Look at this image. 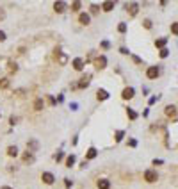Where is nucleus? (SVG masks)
I'll return each instance as SVG.
<instances>
[{"label":"nucleus","instance_id":"nucleus-1","mask_svg":"<svg viewBox=\"0 0 178 189\" xmlns=\"http://www.w3.org/2000/svg\"><path fill=\"white\" fill-rule=\"evenodd\" d=\"M157 179H159V175H157V171H153V170H146L144 171V180L146 182H157Z\"/></svg>","mask_w":178,"mask_h":189},{"label":"nucleus","instance_id":"nucleus-2","mask_svg":"<svg viewBox=\"0 0 178 189\" xmlns=\"http://www.w3.org/2000/svg\"><path fill=\"white\" fill-rule=\"evenodd\" d=\"M94 66H96L98 70H103V68L107 66V57H105V55L96 57V59H94Z\"/></svg>","mask_w":178,"mask_h":189},{"label":"nucleus","instance_id":"nucleus-3","mask_svg":"<svg viewBox=\"0 0 178 189\" xmlns=\"http://www.w3.org/2000/svg\"><path fill=\"white\" fill-rule=\"evenodd\" d=\"M41 180H43L45 184H48V186H50V184H53V182H55V177H53L50 171H45V173L41 175Z\"/></svg>","mask_w":178,"mask_h":189},{"label":"nucleus","instance_id":"nucleus-4","mask_svg":"<svg viewBox=\"0 0 178 189\" xmlns=\"http://www.w3.org/2000/svg\"><path fill=\"white\" fill-rule=\"evenodd\" d=\"M146 77H148V79H157V77H159V68H157V66H150V68L146 70Z\"/></svg>","mask_w":178,"mask_h":189},{"label":"nucleus","instance_id":"nucleus-5","mask_svg":"<svg viewBox=\"0 0 178 189\" xmlns=\"http://www.w3.org/2000/svg\"><path fill=\"white\" fill-rule=\"evenodd\" d=\"M127 11H128V14H130V16H136V14H137V11H139V5H137L136 2L127 4Z\"/></svg>","mask_w":178,"mask_h":189},{"label":"nucleus","instance_id":"nucleus-6","mask_svg":"<svg viewBox=\"0 0 178 189\" xmlns=\"http://www.w3.org/2000/svg\"><path fill=\"white\" fill-rule=\"evenodd\" d=\"M134 88H125L123 89V93H121V96L125 98V100H130V98H134Z\"/></svg>","mask_w":178,"mask_h":189},{"label":"nucleus","instance_id":"nucleus-7","mask_svg":"<svg viewBox=\"0 0 178 189\" xmlns=\"http://www.w3.org/2000/svg\"><path fill=\"white\" fill-rule=\"evenodd\" d=\"M96 186H98V189H109L111 188V180H107V179H100V180L96 182Z\"/></svg>","mask_w":178,"mask_h":189},{"label":"nucleus","instance_id":"nucleus-8","mask_svg":"<svg viewBox=\"0 0 178 189\" xmlns=\"http://www.w3.org/2000/svg\"><path fill=\"white\" fill-rule=\"evenodd\" d=\"M73 68H75L77 71H80V70L84 68V59H80V57H77V59H73Z\"/></svg>","mask_w":178,"mask_h":189},{"label":"nucleus","instance_id":"nucleus-9","mask_svg":"<svg viewBox=\"0 0 178 189\" xmlns=\"http://www.w3.org/2000/svg\"><path fill=\"white\" fill-rule=\"evenodd\" d=\"M89 79H91L89 75H86V77H82V79H80V82L77 84V88H80V89H84V88H87V86H89Z\"/></svg>","mask_w":178,"mask_h":189},{"label":"nucleus","instance_id":"nucleus-10","mask_svg":"<svg viewBox=\"0 0 178 189\" xmlns=\"http://www.w3.org/2000/svg\"><path fill=\"white\" fill-rule=\"evenodd\" d=\"M96 98H98L100 102H103V100L109 98V93H107L105 89H98V91H96Z\"/></svg>","mask_w":178,"mask_h":189},{"label":"nucleus","instance_id":"nucleus-11","mask_svg":"<svg viewBox=\"0 0 178 189\" xmlns=\"http://www.w3.org/2000/svg\"><path fill=\"white\" fill-rule=\"evenodd\" d=\"M53 9H55V13H64L66 11V4L64 2H55L53 4Z\"/></svg>","mask_w":178,"mask_h":189},{"label":"nucleus","instance_id":"nucleus-12","mask_svg":"<svg viewBox=\"0 0 178 189\" xmlns=\"http://www.w3.org/2000/svg\"><path fill=\"white\" fill-rule=\"evenodd\" d=\"M89 20H91V16H89L87 13H82V14L78 16V21H80L82 25H89Z\"/></svg>","mask_w":178,"mask_h":189},{"label":"nucleus","instance_id":"nucleus-13","mask_svg":"<svg viewBox=\"0 0 178 189\" xmlns=\"http://www.w3.org/2000/svg\"><path fill=\"white\" fill-rule=\"evenodd\" d=\"M102 9H103V11H107V13H109V11H112V9H114V2H111V0L103 2V4H102Z\"/></svg>","mask_w":178,"mask_h":189},{"label":"nucleus","instance_id":"nucleus-14","mask_svg":"<svg viewBox=\"0 0 178 189\" xmlns=\"http://www.w3.org/2000/svg\"><path fill=\"white\" fill-rule=\"evenodd\" d=\"M166 114L171 116V118H175V116H177V107H175V105H168V107H166Z\"/></svg>","mask_w":178,"mask_h":189},{"label":"nucleus","instance_id":"nucleus-15","mask_svg":"<svg viewBox=\"0 0 178 189\" xmlns=\"http://www.w3.org/2000/svg\"><path fill=\"white\" fill-rule=\"evenodd\" d=\"M166 43H168V38H160V39H157V41H155V46L162 50V48L166 46Z\"/></svg>","mask_w":178,"mask_h":189},{"label":"nucleus","instance_id":"nucleus-16","mask_svg":"<svg viewBox=\"0 0 178 189\" xmlns=\"http://www.w3.org/2000/svg\"><path fill=\"white\" fill-rule=\"evenodd\" d=\"M96 155H98V152H96V148H93V146H91V148L87 150V154H86V159H94Z\"/></svg>","mask_w":178,"mask_h":189},{"label":"nucleus","instance_id":"nucleus-17","mask_svg":"<svg viewBox=\"0 0 178 189\" xmlns=\"http://www.w3.org/2000/svg\"><path fill=\"white\" fill-rule=\"evenodd\" d=\"M43 107H45V102H43V98H37V100L34 102V109H36V111H41Z\"/></svg>","mask_w":178,"mask_h":189},{"label":"nucleus","instance_id":"nucleus-18","mask_svg":"<svg viewBox=\"0 0 178 189\" xmlns=\"http://www.w3.org/2000/svg\"><path fill=\"white\" fill-rule=\"evenodd\" d=\"M7 155H9V157H16V155H18V148H16V146H9V148H7Z\"/></svg>","mask_w":178,"mask_h":189},{"label":"nucleus","instance_id":"nucleus-19","mask_svg":"<svg viewBox=\"0 0 178 189\" xmlns=\"http://www.w3.org/2000/svg\"><path fill=\"white\" fill-rule=\"evenodd\" d=\"M7 66H9V68H7V70H9V73H16V71H18V64H16V63H12V61H11Z\"/></svg>","mask_w":178,"mask_h":189},{"label":"nucleus","instance_id":"nucleus-20","mask_svg":"<svg viewBox=\"0 0 178 189\" xmlns=\"http://www.w3.org/2000/svg\"><path fill=\"white\" fill-rule=\"evenodd\" d=\"M23 163H34V155H32L30 152H27V154L23 155Z\"/></svg>","mask_w":178,"mask_h":189},{"label":"nucleus","instance_id":"nucleus-21","mask_svg":"<svg viewBox=\"0 0 178 189\" xmlns=\"http://www.w3.org/2000/svg\"><path fill=\"white\" fill-rule=\"evenodd\" d=\"M75 161H77V159H75V155H70V157L66 159V166H68V168H71V166L75 164Z\"/></svg>","mask_w":178,"mask_h":189},{"label":"nucleus","instance_id":"nucleus-22","mask_svg":"<svg viewBox=\"0 0 178 189\" xmlns=\"http://www.w3.org/2000/svg\"><path fill=\"white\" fill-rule=\"evenodd\" d=\"M9 88V79H0V89H7Z\"/></svg>","mask_w":178,"mask_h":189},{"label":"nucleus","instance_id":"nucleus-23","mask_svg":"<svg viewBox=\"0 0 178 189\" xmlns=\"http://www.w3.org/2000/svg\"><path fill=\"white\" fill-rule=\"evenodd\" d=\"M127 113H128V118H130V120H136V118H137V113H136L134 109H128Z\"/></svg>","mask_w":178,"mask_h":189},{"label":"nucleus","instance_id":"nucleus-24","mask_svg":"<svg viewBox=\"0 0 178 189\" xmlns=\"http://www.w3.org/2000/svg\"><path fill=\"white\" fill-rule=\"evenodd\" d=\"M80 5H82V4H80L78 0H77V2H73V4H71V11H78V9H80Z\"/></svg>","mask_w":178,"mask_h":189},{"label":"nucleus","instance_id":"nucleus-25","mask_svg":"<svg viewBox=\"0 0 178 189\" xmlns=\"http://www.w3.org/2000/svg\"><path fill=\"white\" fill-rule=\"evenodd\" d=\"M123 136H125V132H123V130H118V132H116V141L119 143V141L123 139Z\"/></svg>","mask_w":178,"mask_h":189},{"label":"nucleus","instance_id":"nucleus-26","mask_svg":"<svg viewBox=\"0 0 178 189\" xmlns=\"http://www.w3.org/2000/svg\"><path fill=\"white\" fill-rule=\"evenodd\" d=\"M168 55H169V50H168V48H162V50H160V57H162V59H166Z\"/></svg>","mask_w":178,"mask_h":189},{"label":"nucleus","instance_id":"nucleus-27","mask_svg":"<svg viewBox=\"0 0 178 189\" xmlns=\"http://www.w3.org/2000/svg\"><path fill=\"white\" fill-rule=\"evenodd\" d=\"M143 25H144V29H152V20H144Z\"/></svg>","mask_w":178,"mask_h":189},{"label":"nucleus","instance_id":"nucleus-28","mask_svg":"<svg viewBox=\"0 0 178 189\" xmlns=\"http://www.w3.org/2000/svg\"><path fill=\"white\" fill-rule=\"evenodd\" d=\"M118 30H119V32H125V30H127V25H125V23H119V25H118Z\"/></svg>","mask_w":178,"mask_h":189},{"label":"nucleus","instance_id":"nucleus-29","mask_svg":"<svg viewBox=\"0 0 178 189\" xmlns=\"http://www.w3.org/2000/svg\"><path fill=\"white\" fill-rule=\"evenodd\" d=\"M171 32H173V34H178V23H173V25H171Z\"/></svg>","mask_w":178,"mask_h":189},{"label":"nucleus","instance_id":"nucleus-30","mask_svg":"<svg viewBox=\"0 0 178 189\" xmlns=\"http://www.w3.org/2000/svg\"><path fill=\"white\" fill-rule=\"evenodd\" d=\"M62 157H64V154H62V152H59V154L55 155V161L59 163V161H62Z\"/></svg>","mask_w":178,"mask_h":189},{"label":"nucleus","instance_id":"nucleus-31","mask_svg":"<svg viewBox=\"0 0 178 189\" xmlns=\"http://www.w3.org/2000/svg\"><path fill=\"white\" fill-rule=\"evenodd\" d=\"M64 186H66V188H71V186H73V182H71L70 179H64Z\"/></svg>","mask_w":178,"mask_h":189},{"label":"nucleus","instance_id":"nucleus-32","mask_svg":"<svg viewBox=\"0 0 178 189\" xmlns=\"http://www.w3.org/2000/svg\"><path fill=\"white\" fill-rule=\"evenodd\" d=\"M98 11H100V9H98V5H91V13H93V14H96Z\"/></svg>","mask_w":178,"mask_h":189},{"label":"nucleus","instance_id":"nucleus-33","mask_svg":"<svg viewBox=\"0 0 178 189\" xmlns=\"http://www.w3.org/2000/svg\"><path fill=\"white\" fill-rule=\"evenodd\" d=\"M48 102H50V105H55V104H57V100H55L53 96H50V98H48Z\"/></svg>","mask_w":178,"mask_h":189},{"label":"nucleus","instance_id":"nucleus-34","mask_svg":"<svg viewBox=\"0 0 178 189\" xmlns=\"http://www.w3.org/2000/svg\"><path fill=\"white\" fill-rule=\"evenodd\" d=\"M59 63L64 64V63H66V55H61V57H59Z\"/></svg>","mask_w":178,"mask_h":189},{"label":"nucleus","instance_id":"nucleus-35","mask_svg":"<svg viewBox=\"0 0 178 189\" xmlns=\"http://www.w3.org/2000/svg\"><path fill=\"white\" fill-rule=\"evenodd\" d=\"M0 41H5V32L4 30H0Z\"/></svg>","mask_w":178,"mask_h":189},{"label":"nucleus","instance_id":"nucleus-36","mask_svg":"<svg viewBox=\"0 0 178 189\" xmlns=\"http://www.w3.org/2000/svg\"><path fill=\"white\" fill-rule=\"evenodd\" d=\"M9 123H11V125H14V123H16V118H14V116H11V120H9Z\"/></svg>","mask_w":178,"mask_h":189},{"label":"nucleus","instance_id":"nucleus-37","mask_svg":"<svg viewBox=\"0 0 178 189\" xmlns=\"http://www.w3.org/2000/svg\"><path fill=\"white\" fill-rule=\"evenodd\" d=\"M4 16H5V13H4V9H0V20H2Z\"/></svg>","mask_w":178,"mask_h":189},{"label":"nucleus","instance_id":"nucleus-38","mask_svg":"<svg viewBox=\"0 0 178 189\" xmlns=\"http://www.w3.org/2000/svg\"><path fill=\"white\" fill-rule=\"evenodd\" d=\"M0 189H12V188H9V186H4V188H0Z\"/></svg>","mask_w":178,"mask_h":189},{"label":"nucleus","instance_id":"nucleus-39","mask_svg":"<svg viewBox=\"0 0 178 189\" xmlns=\"http://www.w3.org/2000/svg\"><path fill=\"white\" fill-rule=\"evenodd\" d=\"M0 116H2V113H0Z\"/></svg>","mask_w":178,"mask_h":189}]
</instances>
